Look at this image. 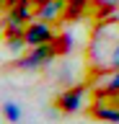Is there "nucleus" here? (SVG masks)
<instances>
[{"instance_id":"12","label":"nucleus","mask_w":119,"mask_h":124,"mask_svg":"<svg viewBox=\"0 0 119 124\" xmlns=\"http://www.w3.org/2000/svg\"><path fill=\"white\" fill-rule=\"evenodd\" d=\"M55 44H57V49H60V54H67V52L72 49V34H70V31H62V34H57Z\"/></svg>"},{"instance_id":"17","label":"nucleus","mask_w":119,"mask_h":124,"mask_svg":"<svg viewBox=\"0 0 119 124\" xmlns=\"http://www.w3.org/2000/svg\"><path fill=\"white\" fill-rule=\"evenodd\" d=\"M31 3L34 5H41V3H47V0H31Z\"/></svg>"},{"instance_id":"7","label":"nucleus","mask_w":119,"mask_h":124,"mask_svg":"<svg viewBox=\"0 0 119 124\" xmlns=\"http://www.w3.org/2000/svg\"><path fill=\"white\" fill-rule=\"evenodd\" d=\"M5 44H8V49L13 54H21L26 52V46H29V41H26V29L24 26H5Z\"/></svg>"},{"instance_id":"1","label":"nucleus","mask_w":119,"mask_h":124,"mask_svg":"<svg viewBox=\"0 0 119 124\" xmlns=\"http://www.w3.org/2000/svg\"><path fill=\"white\" fill-rule=\"evenodd\" d=\"M119 44V23L111 18V23H101L96 26L93 39H91V62L101 70H109L111 54Z\"/></svg>"},{"instance_id":"11","label":"nucleus","mask_w":119,"mask_h":124,"mask_svg":"<svg viewBox=\"0 0 119 124\" xmlns=\"http://www.w3.org/2000/svg\"><path fill=\"white\" fill-rule=\"evenodd\" d=\"M117 93H119V67L114 70V72H109L106 83H103V91H98V96H96V98H103V96H117Z\"/></svg>"},{"instance_id":"9","label":"nucleus","mask_w":119,"mask_h":124,"mask_svg":"<svg viewBox=\"0 0 119 124\" xmlns=\"http://www.w3.org/2000/svg\"><path fill=\"white\" fill-rule=\"evenodd\" d=\"M88 3H91V0H67L65 21H78V18H83V13H86Z\"/></svg>"},{"instance_id":"8","label":"nucleus","mask_w":119,"mask_h":124,"mask_svg":"<svg viewBox=\"0 0 119 124\" xmlns=\"http://www.w3.org/2000/svg\"><path fill=\"white\" fill-rule=\"evenodd\" d=\"M93 116H96V119H101V122H111V124H119V106L103 103V98H98V103L93 106Z\"/></svg>"},{"instance_id":"15","label":"nucleus","mask_w":119,"mask_h":124,"mask_svg":"<svg viewBox=\"0 0 119 124\" xmlns=\"http://www.w3.org/2000/svg\"><path fill=\"white\" fill-rule=\"evenodd\" d=\"M10 5V0H0V10H3V8H8Z\"/></svg>"},{"instance_id":"18","label":"nucleus","mask_w":119,"mask_h":124,"mask_svg":"<svg viewBox=\"0 0 119 124\" xmlns=\"http://www.w3.org/2000/svg\"><path fill=\"white\" fill-rule=\"evenodd\" d=\"M13 3H18V0H10V5H13Z\"/></svg>"},{"instance_id":"14","label":"nucleus","mask_w":119,"mask_h":124,"mask_svg":"<svg viewBox=\"0 0 119 124\" xmlns=\"http://www.w3.org/2000/svg\"><path fill=\"white\" fill-rule=\"evenodd\" d=\"M119 67V44H117V49H114V54H111V65H109V70H117Z\"/></svg>"},{"instance_id":"16","label":"nucleus","mask_w":119,"mask_h":124,"mask_svg":"<svg viewBox=\"0 0 119 124\" xmlns=\"http://www.w3.org/2000/svg\"><path fill=\"white\" fill-rule=\"evenodd\" d=\"M111 18H114V21L119 23V8H117V10H114V13H111Z\"/></svg>"},{"instance_id":"13","label":"nucleus","mask_w":119,"mask_h":124,"mask_svg":"<svg viewBox=\"0 0 119 124\" xmlns=\"http://www.w3.org/2000/svg\"><path fill=\"white\" fill-rule=\"evenodd\" d=\"M93 5H96V8H106V10L114 13V10L119 8V0H93Z\"/></svg>"},{"instance_id":"6","label":"nucleus","mask_w":119,"mask_h":124,"mask_svg":"<svg viewBox=\"0 0 119 124\" xmlns=\"http://www.w3.org/2000/svg\"><path fill=\"white\" fill-rule=\"evenodd\" d=\"M65 10H67V0H47V3L36 5V18L47 23H57L65 21Z\"/></svg>"},{"instance_id":"2","label":"nucleus","mask_w":119,"mask_h":124,"mask_svg":"<svg viewBox=\"0 0 119 124\" xmlns=\"http://www.w3.org/2000/svg\"><path fill=\"white\" fill-rule=\"evenodd\" d=\"M57 54H60V49H57L55 41L31 46V52H24L16 60V67H21V70H41V67H47V65H52L57 60Z\"/></svg>"},{"instance_id":"10","label":"nucleus","mask_w":119,"mask_h":124,"mask_svg":"<svg viewBox=\"0 0 119 124\" xmlns=\"http://www.w3.org/2000/svg\"><path fill=\"white\" fill-rule=\"evenodd\" d=\"M0 111H3V116H5V119H8L10 124H18L21 119H24V108L18 106L16 101H3Z\"/></svg>"},{"instance_id":"4","label":"nucleus","mask_w":119,"mask_h":124,"mask_svg":"<svg viewBox=\"0 0 119 124\" xmlns=\"http://www.w3.org/2000/svg\"><path fill=\"white\" fill-rule=\"evenodd\" d=\"M36 16V5H34L31 0H18V3H13V5L5 8V26H29L31 23V18Z\"/></svg>"},{"instance_id":"3","label":"nucleus","mask_w":119,"mask_h":124,"mask_svg":"<svg viewBox=\"0 0 119 124\" xmlns=\"http://www.w3.org/2000/svg\"><path fill=\"white\" fill-rule=\"evenodd\" d=\"M86 96H88V88L86 85H72V88H65L60 96H57V108L62 111V114H75L83 108L86 103Z\"/></svg>"},{"instance_id":"5","label":"nucleus","mask_w":119,"mask_h":124,"mask_svg":"<svg viewBox=\"0 0 119 124\" xmlns=\"http://www.w3.org/2000/svg\"><path fill=\"white\" fill-rule=\"evenodd\" d=\"M57 34L52 29V23L47 21H31L26 26V41H29V49L31 46H39V44H49V41H55Z\"/></svg>"}]
</instances>
